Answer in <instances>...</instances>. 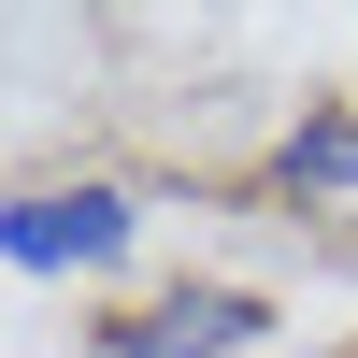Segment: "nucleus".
<instances>
[{
	"label": "nucleus",
	"mask_w": 358,
	"mask_h": 358,
	"mask_svg": "<svg viewBox=\"0 0 358 358\" xmlns=\"http://www.w3.org/2000/svg\"><path fill=\"white\" fill-rule=\"evenodd\" d=\"M129 229H143L129 187H29V201H0V258L15 273H101V258H129Z\"/></svg>",
	"instance_id": "f257e3e1"
},
{
	"label": "nucleus",
	"mask_w": 358,
	"mask_h": 358,
	"mask_svg": "<svg viewBox=\"0 0 358 358\" xmlns=\"http://www.w3.org/2000/svg\"><path fill=\"white\" fill-rule=\"evenodd\" d=\"M258 330H273L258 287H172V301H143L129 330H101V358H244Z\"/></svg>",
	"instance_id": "f03ea898"
},
{
	"label": "nucleus",
	"mask_w": 358,
	"mask_h": 358,
	"mask_svg": "<svg viewBox=\"0 0 358 358\" xmlns=\"http://www.w3.org/2000/svg\"><path fill=\"white\" fill-rule=\"evenodd\" d=\"M273 187H287V201H344V187H358V101H315L301 129L273 143Z\"/></svg>",
	"instance_id": "7ed1b4c3"
}]
</instances>
